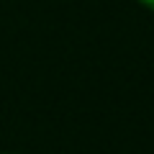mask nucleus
I'll use <instances>...</instances> for the list:
<instances>
[{"instance_id": "nucleus-1", "label": "nucleus", "mask_w": 154, "mask_h": 154, "mask_svg": "<svg viewBox=\"0 0 154 154\" xmlns=\"http://www.w3.org/2000/svg\"><path fill=\"white\" fill-rule=\"evenodd\" d=\"M139 3H141V5H146V8H152V11H154V0H139Z\"/></svg>"}]
</instances>
